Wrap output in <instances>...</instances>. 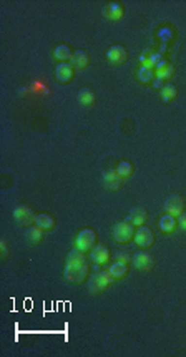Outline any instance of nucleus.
Listing matches in <instances>:
<instances>
[{"label":"nucleus","instance_id":"f257e3e1","mask_svg":"<svg viewBox=\"0 0 186 357\" xmlns=\"http://www.w3.org/2000/svg\"><path fill=\"white\" fill-rule=\"evenodd\" d=\"M63 276L70 283H82L86 276H88V263H86L85 256L77 248L72 249L67 256L65 269H63Z\"/></svg>","mask_w":186,"mask_h":357},{"label":"nucleus","instance_id":"f03ea898","mask_svg":"<svg viewBox=\"0 0 186 357\" xmlns=\"http://www.w3.org/2000/svg\"><path fill=\"white\" fill-rule=\"evenodd\" d=\"M112 236H113V239L120 244L128 243V241L135 236V226L130 223L128 220L118 221L112 229Z\"/></svg>","mask_w":186,"mask_h":357},{"label":"nucleus","instance_id":"7ed1b4c3","mask_svg":"<svg viewBox=\"0 0 186 357\" xmlns=\"http://www.w3.org/2000/svg\"><path fill=\"white\" fill-rule=\"evenodd\" d=\"M113 277L110 276L108 271H98L95 272V274L90 276V281H88V291L92 292V294H97V292H101L105 291L106 288H108L110 284L113 283Z\"/></svg>","mask_w":186,"mask_h":357},{"label":"nucleus","instance_id":"20e7f679","mask_svg":"<svg viewBox=\"0 0 186 357\" xmlns=\"http://www.w3.org/2000/svg\"><path fill=\"white\" fill-rule=\"evenodd\" d=\"M95 241H97V233L90 228H85L75 238V248L82 253H88L95 246Z\"/></svg>","mask_w":186,"mask_h":357},{"label":"nucleus","instance_id":"39448f33","mask_svg":"<svg viewBox=\"0 0 186 357\" xmlns=\"http://www.w3.org/2000/svg\"><path fill=\"white\" fill-rule=\"evenodd\" d=\"M14 218L20 226H30V224H35V218H37V214L34 213V209H32L30 206L20 204L14 209Z\"/></svg>","mask_w":186,"mask_h":357},{"label":"nucleus","instance_id":"423d86ee","mask_svg":"<svg viewBox=\"0 0 186 357\" xmlns=\"http://www.w3.org/2000/svg\"><path fill=\"white\" fill-rule=\"evenodd\" d=\"M135 243H136L138 248L145 249V248H150V246L153 244V241H155V236H153V231L148 228V226H138L136 229H135Z\"/></svg>","mask_w":186,"mask_h":357},{"label":"nucleus","instance_id":"0eeeda50","mask_svg":"<svg viewBox=\"0 0 186 357\" xmlns=\"http://www.w3.org/2000/svg\"><path fill=\"white\" fill-rule=\"evenodd\" d=\"M165 211L168 214H171V216H181L185 211V201L183 198L180 196V194H171V196L166 198L165 201Z\"/></svg>","mask_w":186,"mask_h":357},{"label":"nucleus","instance_id":"6e6552de","mask_svg":"<svg viewBox=\"0 0 186 357\" xmlns=\"http://www.w3.org/2000/svg\"><path fill=\"white\" fill-rule=\"evenodd\" d=\"M132 263L136 269L148 271V269H152L153 266H155V257L146 251H138L132 256Z\"/></svg>","mask_w":186,"mask_h":357},{"label":"nucleus","instance_id":"1a4fd4ad","mask_svg":"<svg viewBox=\"0 0 186 357\" xmlns=\"http://www.w3.org/2000/svg\"><path fill=\"white\" fill-rule=\"evenodd\" d=\"M165 58H163V53L161 51H155L152 49H145L141 51L140 55V62L143 67H150V68H156L158 63H161Z\"/></svg>","mask_w":186,"mask_h":357},{"label":"nucleus","instance_id":"9d476101","mask_svg":"<svg viewBox=\"0 0 186 357\" xmlns=\"http://www.w3.org/2000/svg\"><path fill=\"white\" fill-rule=\"evenodd\" d=\"M55 77L60 83H70L75 77V68L70 62H60L55 67Z\"/></svg>","mask_w":186,"mask_h":357},{"label":"nucleus","instance_id":"9b49d317","mask_svg":"<svg viewBox=\"0 0 186 357\" xmlns=\"http://www.w3.org/2000/svg\"><path fill=\"white\" fill-rule=\"evenodd\" d=\"M106 58L113 63V65H123L128 58V51L123 45H112L106 50Z\"/></svg>","mask_w":186,"mask_h":357},{"label":"nucleus","instance_id":"f8f14e48","mask_svg":"<svg viewBox=\"0 0 186 357\" xmlns=\"http://www.w3.org/2000/svg\"><path fill=\"white\" fill-rule=\"evenodd\" d=\"M90 259L93 261V264L97 266H103L110 261V251L108 248H106L105 244H98L92 248V251H90Z\"/></svg>","mask_w":186,"mask_h":357},{"label":"nucleus","instance_id":"ddd939ff","mask_svg":"<svg viewBox=\"0 0 186 357\" xmlns=\"http://www.w3.org/2000/svg\"><path fill=\"white\" fill-rule=\"evenodd\" d=\"M103 15L108 18V20L117 22L125 15V9H123V5H121V3H118V2L106 3L105 9H103Z\"/></svg>","mask_w":186,"mask_h":357},{"label":"nucleus","instance_id":"4468645a","mask_svg":"<svg viewBox=\"0 0 186 357\" xmlns=\"http://www.w3.org/2000/svg\"><path fill=\"white\" fill-rule=\"evenodd\" d=\"M70 63H72V67L75 70H85L90 63V57L85 50H77V51H73Z\"/></svg>","mask_w":186,"mask_h":357},{"label":"nucleus","instance_id":"2eb2a0df","mask_svg":"<svg viewBox=\"0 0 186 357\" xmlns=\"http://www.w3.org/2000/svg\"><path fill=\"white\" fill-rule=\"evenodd\" d=\"M126 220L132 223L135 228H138V226H143L145 221H146V211L145 208H141V206H135L132 211L128 213V218Z\"/></svg>","mask_w":186,"mask_h":357},{"label":"nucleus","instance_id":"dca6fc26","mask_svg":"<svg viewBox=\"0 0 186 357\" xmlns=\"http://www.w3.org/2000/svg\"><path fill=\"white\" fill-rule=\"evenodd\" d=\"M178 226V221L175 216H171V214H163V216L158 220V228L161 229L163 233H166V235H169V233H173L176 229Z\"/></svg>","mask_w":186,"mask_h":357},{"label":"nucleus","instance_id":"f3484780","mask_svg":"<svg viewBox=\"0 0 186 357\" xmlns=\"http://www.w3.org/2000/svg\"><path fill=\"white\" fill-rule=\"evenodd\" d=\"M108 272L115 281L123 279V277L128 274V264L123 263V261H115V263L110 264Z\"/></svg>","mask_w":186,"mask_h":357},{"label":"nucleus","instance_id":"a211bd4d","mask_svg":"<svg viewBox=\"0 0 186 357\" xmlns=\"http://www.w3.org/2000/svg\"><path fill=\"white\" fill-rule=\"evenodd\" d=\"M173 73H175V67H173V63L163 60L161 63H158V67L155 68V77L161 78V80H169V78L173 77Z\"/></svg>","mask_w":186,"mask_h":357},{"label":"nucleus","instance_id":"6ab92c4d","mask_svg":"<svg viewBox=\"0 0 186 357\" xmlns=\"http://www.w3.org/2000/svg\"><path fill=\"white\" fill-rule=\"evenodd\" d=\"M103 181H105V186L108 189H118L121 185H123V178L118 176V173L115 171V170H108V171H105Z\"/></svg>","mask_w":186,"mask_h":357},{"label":"nucleus","instance_id":"aec40b11","mask_svg":"<svg viewBox=\"0 0 186 357\" xmlns=\"http://www.w3.org/2000/svg\"><path fill=\"white\" fill-rule=\"evenodd\" d=\"M43 235H45V233H43V229L42 228H38L37 224H34V226H27V233H25V241L29 244H37V243H40V241L43 239Z\"/></svg>","mask_w":186,"mask_h":357},{"label":"nucleus","instance_id":"412c9836","mask_svg":"<svg viewBox=\"0 0 186 357\" xmlns=\"http://www.w3.org/2000/svg\"><path fill=\"white\" fill-rule=\"evenodd\" d=\"M72 55H73L72 49H70L68 45H63V43L57 45V47H55V50H53V57H55V60H58V62L72 60Z\"/></svg>","mask_w":186,"mask_h":357},{"label":"nucleus","instance_id":"4be33fe9","mask_svg":"<svg viewBox=\"0 0 186 357\" xmlns=\"http://www.w3.org/2000/svg\"><path fill=\"white\" fill-rule=\"evenodd\" d=\"M35 224H37L38 228H42L43 231H49V229H52L55 226V218L47 213H40L35 218Z\"/></svg>","mask_w":186,"mask_h":357},{"label":"nucleus","instance_id":"5701e85b","mask_svg":"<svg viewBox=\"0 0 186 357\" xmlns=\"http://www.w3.org/2000/svg\"><path fill=\"white\" fill-rule=\"evenodd\" d=\"M77 98H78V103H80L82 106H92L95 103V93L90 88L78 90Z\"/></svg>","mask_w":186,"mask_h":357},{"label":"nucleus","instance_id":"b1692460","mask_svg":"<svg viewBox=\"0 0 186 357\" xmlns=\"http://www.w3.org/2000/svg\"><path fill=\"white\" fill-rule=\"evenodd\" d=\"M138 80L141 83H152L153 78H155V68H150V67H143L141 65L140 68H138V73H136Z\"/></svg>","mask_w":186,"mask_h":357},{"label":"nucleus","instance_id":"393cba45","mask_svg":"<svg viewBox=\"0 0 186 357\" xmlns=\"http://www.w3.org/2000/svg\"><path fill=\"white\" fill-rule=\"evenodd\" d=\"M133 170H135V166L130 163V161H120V163L117 165V168H115V171L118 173V176H121L125 180V178L132 176Z\"/></svg>","mask_w":186,"mask_h":357},{"label":"nucleus","instance_id":"a878e982","mask_svg":"<svg viewBox=\"0 0 186 357\" xmlns=\"http://www.w3.org/2000/svg\"><path fill=\"white\" fill-rule=\"evenodd\" d=\"M160 93H161V98L168 103V102H171V100H175V98H176L178 90H176L175 85H171V83H169V85H165L163 88L160 90Z\"/></svg>","mask_w":186,"mask_h":357},{"label":"nucleus","instance_id":"bb28decb","mask_svg":"<svg viewBox=\"0 0 186 357\" xmlns=\"http://www.w3.org/2000/svg\"><path fill=\"white\" fill-rule=\"evenodd\" d=\"M158 38H160V40L163 42V43H166L168 40H171V38H173L171 29H168V27H163V29L158 32Z\"/></svg>","mask_w":186,"mask_h":357},{"label":"nucleus","instance_id":"cd10ccee","mask_svg":"<svg viewBox=\"0 0 186 357\" xmlns=\"http://www.w3.org/2000/svg\"><path fill=\"white\" fill-rule=\"evenodd\" d=\"M176 221H178V228L183 229V231H186V214L183 213L181 216H178Z\"/></svg>","mask_w":186,"mask_h":357},{"label":"nucleus","instance_id":"c85d7f7f","mask_svg":"<svg viewBox=\"0 0 186 357\" xmlns=\"http://www.w3.org/2000/svg\"><path fill=\"white\" fill-rule=\"evenodd\" d=\"M163 80H161V78H158V77H155V78H153V82H152V86H153V88H156V90H161V88H163Z\"/></svg>","mask_w":186,"mask_h":357},{"label":"nucleus","instance_id":"c756f323","mask_svg":"<svg viewBox=\"0 0 186 357\" xmlns=\"http://www.w3.org/2000/svg\"><path fill=\"white\" fill-rule=\"evenodd\" d=\"M0 253H2V257L9 256V249H7V243H5V241H0Z\"/></svg>","mask_w":186,"mask_h":357},{"label":"nucleus","instance_id":"7c9ffc66","mask_svg":"<svg viewBox=\"0 0 186 357\" xmlns=\"http://www.w3.org/2000/svg\"><path fill=\"white\" fill-rule=\"evenodd\" d=\"M117 261H123V263H128V255H126V253H118V255H117Z\"/></svg>","mask_w":186,"mask_h":357}]
</instances>
